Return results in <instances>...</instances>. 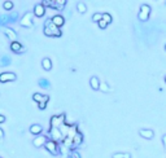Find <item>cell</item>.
<instances>
[{"mask_svg":"<svg viewBox=\"0 0 166 158\" xmlns=\"http://www.w3.org/2000/svg\"><path fill=\"white\" fill-rule=\"evenodd\" d=\"M101 20L104 21V22H106L108 25H109V24L112 22V16H110L109 13H104V14H103V18H101Z\"/></svg>","mask_w":166,"mask_h":158,"instance_id":"obj_25","label":"cell"},{"mask_svg":"<svg viewBox=\"0 0 166 158\" xmlns=\"http://www.w3.org/2000/svg\"><path fill=\"white\" fill-rule=\"evenodd\" d=\"M49 134L52 135L53 141H56V140H62V135H61V132H60L59 128H53V127H51V130H49Z\"/></svg>","mask_w":166,"mask_h":158,"instance_id":"obj_16","label":"cell"},{"mask_svg":"<svg viewBox=\"0 0 166 158\" xmlns=\"http://www.w3.org/2000/svg\"><path fill=\"white\" fill-rule=\"evenodd\" d=\"M20 25L24 26V27H31V26H33V17H31V13H26L25 16L21 18Z\"/></svg>","mask_w":166,"mask_h":158,"instance_id":"obj_6","label":"cell"},{"mask_svg":"<svg viewBox=\"0 0 166 158\" xmlns=\"http://www.w3.org/2000/svg\"><path fill=\"white\" fill-rule=\"evenodd\" d=\"M77 9H78L79 13L83 14L86 11H87V7H86V4H83V3H78V4H77Z\"/></svg>","mask_w":166,"mask_h":158,"instance_id":"obj_23","label":"cell"},{"mask_svg":"<svg viewBox=\"0 0 166 158\" xmlns=\"http://www.w3.org/2000/svg\"><path fill=\"white\" fill-rule=\"evenodd\" d=\"M33 100L34 101H37L38 104H40V103H48L49 101V96H47V95H40V93H34L33 95Z\"/></svg>","mask_w":166,"mask_h":158,"instance_id":"obj_12","label":"cell"},{"mask_svg":"<svg viewBox=\"0 0 166 158\" xmlns=\"http://www.w3.org/2000/svg\"><path fill=\"white\" fill-rule=\"evenodd\" d=\"M3 138H4V131L0 128V139H3Z\"/></svg>","mask_w":166,"mask_h":158,"instance_id":"obj_34","label":"cell"},{"mask_svg":"<svg viewBox=\"0 0 166 158\" xmlns=\"http://www.w3.org/2000/svg\"><path fill=\"white\" fill-rule=\"evenodd\" d=\"M150 7L148 4H141L140 5V9H139V14H138V18L141 21V22H146V21L149 20V16H150Z\"/></svg>","mask_w":166,"mask_h":158,"instance_id":"obj_3","label":"cell"},{"mask_svg":"<svg viewBox=\"0 0 166 158\" xmlns=\"http://www.w3.org/2000/svg\"><path fill=\"white\" fill-rule=\"evenodd\" d=\"M112 158H131L128 153H114Z\"/></svg>","mask_w":166,"mask_h":158,"instance_id":"obj_24","label":"cell"},{"mask_svg":"<svg viewBox=\"0 0 166 158\" xmlns=\"http://www.w3.org/2000/svg\"><path fill=\"white\" fill-rule=\"evenodd\" d=\"M65 118V116L62 114V116H56V117H53L52 118V121H51V127H53V128H60L62 125H64V119Z\"/></svg>","mask_w":166,"mask_h":158,"instance_id":"obj_8","label":"cell"},{"mask_svg":"<svg viewBox=\"0 0 166 158\" xmlns=\"http://www.w3.org/2000/svg\"><path fill=\"white\" fill-rule=\"evenodd\" d=\"M0 158H2V157H0Z\"/></svg>","mask_w":166,"mask_h":158,"instance_id":"obj_37","label":"cell"},{"mask_svg":"<svg viewBox=\"0 0 166 158\" xmlns=\"http://www.w3.org/2000/svg\"><path fill=\"white\" fill-rule=\"evenodd\" d=\"M51 20H52V24H53L55 26H57L59 29L65 24V18H64L62 16H60V14H56V16H53Z\"/></svg>","mask_w":166,"mask_h":158,"instance_id":"obj_14","label":"cell"},{"mask_svg":"<svg viewBox=\"0 0 166 158\" xmlns=\"http://www.w3.org/2000/svg\"><path fill=\"white\" fill-rule=\"evenodd\" d=\"M44 147H46V149L48 150V152L52 153L53 156L59 154V147H57L56 141H53V140H47V143L44 144Z\"/></svg>","mask_w":166,"mask_h":158,"instance_id":"obj_5","label":"cell"},{"mask_svg":"<svg viewBox=\"0 0 166 158\" xmlns=\"http://www.w3.org/2000/svg\"><path fill=\"white\" fill-rule=\"evenodd\" d=\"M39 86L42 88H49L51 87V82L48 81V79H39Z\"/></svg>","mask_w":166,"mask_h":158,"instance_id":"obj_20","label":"cell"},{"mask_svg":"<svg viewBox=\"0 0 166 158\" xmlns=\"http://www.w3.org/2000/svg\"><path fill=\"white\" fill-rule=\"evenodd\" d=\"M101 18H103V14L101 13H95L92 16V21H93V22H99V21H101Z\"/></svg>","mask_w":166,"mask_h":158,"instance_id":"obj_26","label":"cell"},{"mask_svg":"<svg viewBox=\"0 0 166 158\" xmlns=\"http://www.w3.org/2000/svg\"><path fill=\"white\" fill-rule=\"evenodd\" d=\"M42 131H43V127L40 125H33L30 127V132L33 135H39V134H42Z\"/></svg>","mask_w":166,"mask_h":158,"instance_id":"obj_18","label":"cell"},{"mask_svg":"<svg viewBox=\"0 0 166 158\" xmlns=\"http://www.w3.org/2000/svg\"><path fill=\"white\" fill-rule=\"evenodd\" d=\"M16 74L14 73H2L0 74V83H7V82H13L16 81Z\"/></svg>","mask_w":166,"mask_h":158,"instance_id":"obj_7","label":"cell"},{"mask_svg":"<svg viewBox=\"0 0 166 158\" xmlns=\"http://www.w3.org/2000/svg\"><path fill=\"white\" fill-rule=\"evenodd\" d=\"M43 31H44V34L47 35V37H61V35H62L60 29L52 24L51 18H48L44 22V30H43Z\"/></svg>","mask_w":166,"mask_h":158,"instance_id":"obj_1","label":"cell"},{"mask_svg":"<svg viewBox=\"0 0 166 158\" xmlns=\"http://www.w3.org/2000/svg\"><path fill=\"white\" fill-rule=\"evenodd\" d=\"M46 143H47V138H46V136H37V138L33 140L34 147H37V148H40L42 145H44Z\"/></svg>","mask_w":166,"mask_h":158,"instance_id":"obj_15","label":"cell"},{"mask_svg":"<svg viewBox=\"0 0 166 158\" xmlns=\"http://www.w3.org/2000/svg\"><path fill=\"white\" fill-rule=\"evenodd\" d=\"M4 9L5 11H11L13 8V2H4Z\"/></svg>","mask_w":166,"mask_h":158,"instance_id":"obj_27","label":"cell"},{"mask_svg":"<svg viewBox=\"0 0 166 158\" xmlns=\"http://www.w3.org/2000/svg\"><path fill=\"white\" fill-rule=\"evenodd\" d=\"M70 157L71 158H81V154L77 150H70Z\"/></svg>","mask_w":166,"mask_h":158,"instance_id":"obj_29","label":"cell"},{"mask_svg":"<svg viewBox=\"0 0 166 158\" xmlns=\"http://www.w3.org/2000/svg\"><path fill=\"white\" fill-rule=\"evenodd\" d=\"M44 13H46V8H44V5H43L42 3H38L37 5L34 7V14L37 17H43L44 16Z\"/></svg>","mask_w":166,"mask_h":158,"instance_id":"obj_10","label":"cell"},{"mask_svg":"<svg viewBox=\"0 0 166 158\" xmlns=\"http://www.w3.org/2000/svg\"><path fill=\"white\" fill-rule=\"evenodd\" d=\"M42 66H43V69L44 70H51L52 69V61L49 60V59H43L42 60Z\"/></svg>","mask_w":166,"mask_h":158,"instance_id":"obj_19","label":"cell"},{"mask_svg":"<svg viewBox=\"0 0 166 158\" xmlns=\"http://www.w3.org/2000/svg\"><path fill=\"white\" fill-rule=\"evenodd\" d=\"M162 143H164V148L166 149V135L162 136Z\"/></svg>","mask_w":166,"mask_h":158,"instance_id":"obj_32","label":"cell"},{"mask_svg":"<svg viewBox=\"0 0 166 158\" xmlns=\"http://www.w3.org/2000/svg\"><path fill=\"white\" fill-rule=\"evenodd\" d=\"M90 86H91V88L95 90V91L100 88V82H99L97 77H92V78L90 79Z\"/></svg>","mask_w":166,"mask_h":158,"instance_id":"obj_17","label":"cell"},{"mask_svg":"<svg viewBox=\"0 0 166 158\" xmlns=\"http://www.w3.org/2000/svg\"><path fill=\"white\" fill-rule=\"evenodd\" d=\"M11 59H9V57L8 56H3L2 57V59H0V65H2V66H8V65H11Z\"/></svg>","mask_w":166,"mask_h":158,"instance_id":"obj_21","label":"cell"},{"mask_svg":"<svg viewBox=\"0 0 166 158\" xmlns=\"http://www.w3.org/2000/svg\"><path fill=\"white\" fill-rule=\"evenodd\" d=\"M4 122H5V117L0 114V123H4Z\"/></svg>","mask_w":166,"mask_h":158,"instance_id":"obj_33","label":"cell"},{"mask_svg":"<svg viewBox=\"0 0 166 158\" xmlns=\"http://www.w3.org/2000/svg\"><path fill=\"white\" fill-rule=\"evenodd\" d=\"M97 24H99V27H100V29H105V27L108 26V24H106V22H104L103 20H101V21H99Z\"/></svg>","mask_w":166,"mask_h":158,"instance_id":"obj_30","label":"cell"},{"mask_svg":"<svg viewBox=\"0 0 166 158\" xmlns=\"http://www.w3.org/2000/svg\"><path fill=\"white\" fill-rule=\"evenodd\" d=\"M165 49H166V46H165Z\"/></svg>","mask_w":166,"mask_h":158,"instance_id":"obj_36","label":"cell"},{"mask_svg":"<svg viewBox=\"0 0 166 158\" xmlns=\"http://www.w3.org/2000/svg\"><path fill=\"white\" fill-rule=\"evenodd\" d=\"M139 135L141 136V138H144V139L150 140V139H153L155 132L152 130H149V128H141V130H139Z\"/></svg>","mask_w":166,"mask_h":158,"instance_id":"obj_9","label":"cell"},{"mask_svg":"<svg viewBox=\"0 0 166 158\" xmlns=\"http://www.w3.org/2000/svg\"><path fill=\"white\" fill-rule=\"evenodd\" d=\"M82 138H83L82 134H81V132H77V134H75V136L73 138V144H74V145L81 144V143H82Z\"/></svg>","mask_w":166,"mask_h":158,"instance_id":"obj_22","label":"cell"},{"mask_svg":"<svg viewBox=\"0 0 166 158\" xmlns=\"http://www.w3.org/2000/svg\"><path fill=\"white\" fill-rule=\"evenodd\" d=\"M38 106H39V109L44 110V109H46V106H47V104H46V103H40V104H38Z\"/></svg>","mask_w":166,"mask_h":158,"instance_id":"obj_31","label":"cell"},{"mask_svg":"<svg viewBox=\"0 0 166 158\" xmlns=\"http://www.w3.org/2000/svg\"><path fill=\"white\" fill-rule=\"evenodd\" d=\"M11 49H12L13 52H16V53L25 52V47H22V46H21V43H18L17 40L11 43Z\"/></svg>","mask_w":166,"mask_h":158,"instance_id":"obj_13","label":"cell"},{"mask_svg":"<svg viewBox=\"0 0 166 158\" xmlns=\"http://www.w3.org/2000/svg\"><path fill=\"white\" fill-rule=\"evenodd\" d=\"M99 90H101L103 92H109V91H110V88L108 87L106 83H100V88H99Z\"/></svg>","mask_w":166,"mask_h":158,"instance_id":"obj_28","label":"cell"},{"mask_svg":"<svg viewBox=\"0 0 166 158\" xmlns=\"http://www.w3.org/2000/svg\"><path fill=\"white\" fill-rule=\"evenodd\" d=\"M3 33L7 35V38H8V39H11L12 42H16L17 34H16V31H14V30H12V29H9V27H3Z\"/></svg>","mask_w":166,"mask_h":158,"instance_id":"obj_11","label":"cell"},{"mask_svg":"<svg viewBox=\"0 0 166 158\" xmlns=\"http://www.w3.org/2000/svg\"><path fill=\"white\" fill-rule=\"evenodd\" d=\"M43 5H47V7H51V8H55V9H62L66 2L65 0H57V2H51V0H44V2H42Z\"/></svg>","mask_w":166,"mask_h":158,"instance_id":"obj_4","label":"cell"},{"mask_svg":"<svg viewBox=\"0 0 166 158\" xmlns=\"http://www.w3.org/2000/svg\"><path fill=\"white\" fill-rule=\"evenodd\" d=\"M165 83H166V77H165Z\"/></svg>","mask_w":166,"mask_h":158,"instance_id":"obj_35","label":"cell"},{"mask_svg":"<svg viewBox=\"0 0 166 158\" xmlns=\"http://www.w3.org/2000/svg\"><path fill=\"white\" fill-rule=\"evenodd\" d=\"M18 12H13L9 14H0V26H5L8 24H14L18 21Z\"/></svg>","mask_w":166,"mask_h":158,"instance_id":"obj_2","label":"cell"}]
</instances>
